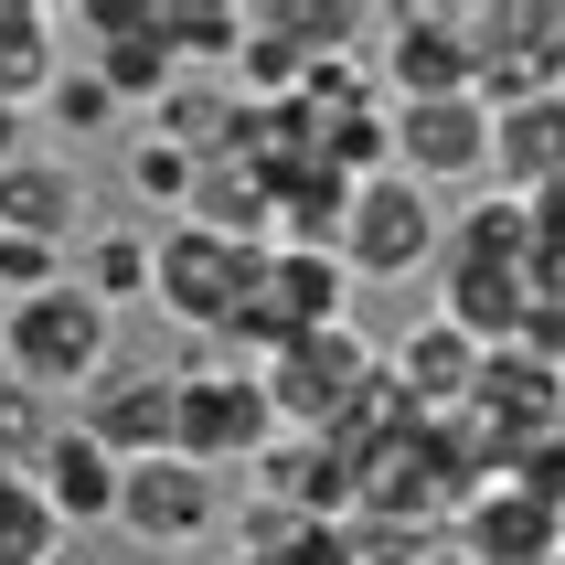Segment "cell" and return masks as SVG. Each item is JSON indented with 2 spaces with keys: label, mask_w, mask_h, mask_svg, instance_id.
Here are the masks:
<instances>
[{
  "label": "cell",
  "mask_w": 565,
  "mask_h": 565,
  "mask_svg": "<svg viewBox=\"0 0 565 565\" xmlns=\"http://www.w3.org/2000/svg\"><path fill=\"white\" fill-rule=\"evenodd\" d=\"M480 22V107H534L565 96V0H502V11H470Z\"/></svg>",
  "instance_id": "8992f818"
},
{
  "label": "cell",
  "mask_w": 565,
  "mask_h": 565,
  "mask_svg": "<svg viewBox=\"0 0 565 565\" xmlns=\"http://www.w3.org/2000/svg\"><path fill=\"white\" fill-rule=\"evenodd\" d=\"M374 75L395 86V107H438V96H480V22L448 0H406L374 11Z\"/></svg>",
  "instance_id": "3957f363"
},
{
  "label": "cell",
  "mask_w": 565,
  "mask_h": 565,
  "mask_svg": "<svg viewBox=\"0 0 565 565\" xmlns=\"http://www.w3.org/2000/svg\"><path fill=\"white\" fill-rule=\"evenodd\" d=\"M491 182H502L512 203L565 192V96H534V107H502V118H491Z\"/></svg>",
  "instance_id": "8fae6325"
},
{
  "label": "cell",
  "mask_w": 565,
  "mask_h": 565,
  "mask_svg": "<svg viewBox=\"0 0 565 565\" xmlns=\"http://www.w3.org/2000/svg\"><path fill=\"white\" fill-rule=\"evenodd\" d=\"M75 278V246H43V235H0V299H43V288Z\"/></svg>",
  "instance_id": "603a6c76"
},
{
  "label": "cell",
  "mask_w": 565,
  "mask_h": 565,
  "mask_svg": "<svg viewBox=\"0 0 565 565\" xmlns=\"http://www.w3.org/2000/svg\"><path fill=\"white\" fill-rule=\"evenodd\" d=\"M256 278H267V246H235V235H203V224H160V310L192 342H224L246 320Z\"/></svg>",
  "instance_id": "277c9868"
},
{
  "label": "cell",
  "mask_w": 565,
  "mask_h": 565,
  "mask_svg": "<svg viewBox=\"0 0 565 565\" xmlns=\"http://www.w3.org/2000/svg\"><path fill=\"white\" fill-rule=\"evenodd\" d=\"M192 182H203L192 150H171L160 128H128V192H139L150 214H192Z\"/></svg>",
  "instance_id": "ffe728a7"
},
{
  "label": "cell",
  "mask_w": 565,
  "mask_h": 565,
  "mask_svg": "<svg viewBox=\"0 0 565 565\" xmlns=\"http://www.w3.org/2000/svg\"><path fill=\"white\" fill-rule=\"evenodd\" d=\"M438 320H459L470 342H491V331H523L534 320V267H502V256H448V310Z\"/></svg>",
  "instance_id": "5bb4252c"
},
{
  "label": "cell",
  "mask_w": 565,
  "mask_h": 565,
  "mask_svg": "<svg viewBox=\"0 0 565 565\" xmlns=\"http://www.w3.org/2000/svg\"><path fill=\"white\" fill-rule=\"evenodd\" d=\"M235 118H246V96L203 86V75H182V86L150 107V128L171 139V150H192V160H224V150H235Z\"/></svg>",
  "instance_id": "e0dca14e"
},
{
  "label": "cell",
  "mask_w": 565,
  "mask_h": 565,
  "mask_svg": "<svg viewBox=\"0 0 565 565\" xmlns=\"http://www.w3.org/2000/svg\"><path fill=\"white\" fill-rule=\"evenodd\" d=\"M182 374V438H171V459H192V470H235V459H267L278 448V406H267V374L256 363H224V342H192V363H171Z\"/></svg>",
  "instance_id": "7a4b0ae2"
},
{
  "label": "cell",
  "mask_w": 565,
  "mask_h": 565,
  "mask_svg": "<svg viewBox=\"0 0 565 565\" xmlns=\"http://www.w3.org/2000/svg\"><path fill=\"white\" fill-rule=\"evenodd\" d=\"M395 395H406V406H459V395H470L480 384V342L470 331H459V320H416L406 342H395Z\"/></svg>",
  "instance_id": "9a60e30c"
},
{
  "label": "cell",
  "mask_w": 565,
  "mask_h": 565,
  "mask_svg": "<svg viewBox=\"0 0 565 565\" xmlns=\"http://www.w3.org/2000/svg\"><path fill=\"white\" fill-rule=\"evenodd\" d=\"M438 246H448V224H438V192H427V182L384 171V182L352 192V224H342V267H352V288H363V278H374V288L416 278Z\"/></svg>",
  "instance_id": "5b68a950"
},
{
  "label": "cell",
  "mask_w": 565,
  "mask_h": 565,
  "mask_svg": "<svg viewBox=\"0 0 565 565\" xmlns=\"http://www.w3.org/2000/svg\"><path fill=\"white\" fill-rule=\"evenodd\" d=\"M22 150H32V107H11V96H0V171H11Z\"/></svg>",
  "instance_id": "cb8c5ba5"
},
{
  "label": "cell",
  "mask_w": 565,
  "mask_h": 565,
  "mask_svg": "<svg viewBox=\"0 0 565 565\" xmlns=\"http://www.w3.org/2000/svg\"><path fill=\"white\" fill-rule=\"evenodd\" d=\"M75 288L96 310H160V224H107L75 246Z\"/></svg>",
  "instance_id": "4fadbf2b"
},
{
  "label": "cell",
  "mask_w": 565,
  "mask_h": 565,
  "mask_svg": "<svg viewBox=\"0 0 565 565\" xmlns=\"http://www.w3.org/2000/svg\"><path fill=\"white\" fill-rule=\"evenodd\" d=\"M214 523H224V480L192 470V459H139L118 480V534L139 555H203Z\"/></svg>",
  "instance_id": "ba28073f"
},
{
  "label": "cell",
  "mask_w": 565,
  "mask_h": 565,
  "mask_svg": "<svg viewBox=\"0 0 565 565\" xmlns=\"http://www.w3.org/2000/svg\"><path fill=\"white\" fill-rule=\"evenodd\" d=\"M32 118H43V128H75V139H107V128H128V107H118V86H107V75L75 54V64L54 75V96L32 107Z\"/></svg>",
  "instance_id": "44dd1931"
},
{
  "label": "cell",
  "mask_w": 565,
  "mask_h": 565,
  "mask_svg": "<svg viewBox=\"0 0 565 565\" xmlns=\"http://www.w3.org/2000/svg\"><path fill=\"white\" fill-rule=\"evenodd\" d=\"M64 416H75V406H54V395H32V384L0 374V470H32V459L54 448Z\"/></svg>",
  "instance_id": "7402d4cb"
},
{
  "label": "cell",
  "mask_w": 565,
  "mask_h": 565,
  "mask_svg": "<svg viewBox=\"0 0 565 565\" xmlns=\"http://www.w3.org/2000/svg\"><path fill=\"white\" fill-rule=\"evenodd\" d=\"M64 11H43V0H0V96L11 107H43L64 75Z\"/></svg>",
  "instance_id": "2e32d148"
},
{
  "label": "cell",
  "mask_w": 565,
  "mask_h": 565,
  "mask_svg": "<svg viewBox=\"0 0 565 565\" xmlns=\"http://www.w3.org/2000/svg\"><path fill=\"white\" fill-rule=\"evenodd\" d=\"M75 427H86L107 459H171V438H182V374L171 363H107V374L75 395Z\"/></svg>",
  "instance_id": "52a82bcc"
},
{
  "label": "cell",
  "mask_w": 565,
  "mask_h": 565,
  "mask_svg": "<svg viewBox=\"0 0 565 565\" xmlns=\"http://www.w3.org/2000/svg\"><path fill=\"white\" fill-rule=\"evenodd\" d=\"M0 342H11V299H0Z\"/></svg>",
  "instance_id": "d4e9b609"
},
{
  "label": "cell",
  "mask_w": 565,
  "mask_h": 565,
  "mask_svg": "<svg viewBox=\"0 0 565 565\" xmlns=\"http://www.w3.org/2000/svg\"><path fill=\"white\" fill-rule=\"evenodd\" d=\"M64 523H54V502L32 491V470H0V565H64Z\"/></svg>",
  "instance_id": "d6986e66"
},
{
  "label": "cell",
  "mask_w": 565,
  "mask_h": 565,
  "mask_svg": "<svg viewBox=\"0 0 565 565\" xmlns=\"http://www.w3.org/2000/svg\"><path fill=\"white\" fill-rule=\"evenodd\" d=\"M75 224H86V182H75V160L22 150L11 171H0V235H43V246H75Z\"/></svg>",
  "instance_id": "7c38bea8"
},
{
  "label": "cell",
  "mask_w": 565,
  "mask_h": 565,
  "mask_svg": "<svg viewBox=\"0 0 565 565\" xmlns=\"http://www.w3.org/2000/svg\"><path fill=\"white\" fill-rule=\"evenodd\" d=\"M246 22L256 11H235V0H160V32H171V54L192 64H246Z\"/></svg>",
  "instance_id": "ac0fdd59"
},
{
  "label": "cell",
  "mask_w": 565,
  "mask_h": 565,
  "mask_svg": "<svg viewBox=\"0 0 565 565\" xmlns=\"http://www.w3.org/2000/svg\"><path fill=\"white\" fill-rule=\"evenodd\" d=\"M107 363H118V310H96L75 278L43 288V299H11V342H0V374H11V384L75 406Z\"/></svg>",
  "instance_id": "6da1fadb"
},
{
  "label": "cell",
  "mask_w": 565,
  "mask_h": 565,
  "mask_svg": "<svg viewBox=\"0 0 565 565\" xmlns=\"http://www.w3.org/2000/svg\"><path fill=\"white\" fill-rule=\"evenodd\" d=\"M118 480H128V459H107V448L64 416L54 427V448L32 459V491L54 502V523L64 534H118Z\"/></svg>",
  "instance_id": "30bf717a"
},
{
  "label": "cell",
  "mask_w": 565,
  "mask_h": 565,
  "mask_svg": "<svg viewBox=\"0 0 565 565\" xmlns=\"http://www.w3.org/2000/svg\"><path fill=\"white\" fill-rule=\"evenodd\" d=\"M395 171L406 182H491V107L438 96V107H395Z\"/></svg>",
  "instance_id": "9c48e42d"
}]
</instances>
